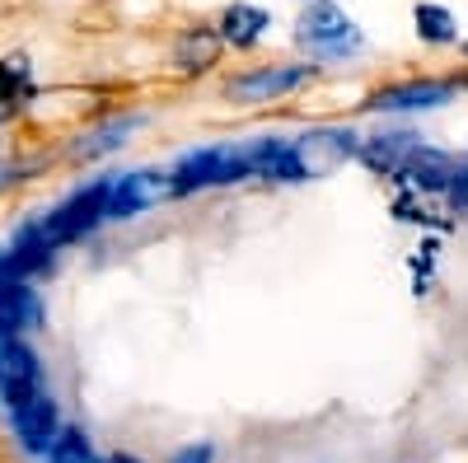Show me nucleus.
Returning <instances> with one entry per match:
<instances>
[{
	"label": "nucleus",
	"mask_w": 468,
	"mask_h": 463,
	"mask_svg": "<svg viewBox=\"0 0 468 463\" xmlns=\"http://www.w3.org/2000/svg\"><path fill=\"white\" fill-rule=\"evenodd\" d=\"M239 178H253L249 145H211V150L183 154L169 174V187L174 192H197V187H225V183H239Z\"/></svg>",
	"instance_id": "obj_1"
},
{
	"label": "nucleus",
	"mask_w": 468,
	"mask_h": 463,
	"mask_svg": "<svg viewBox=\"0 0 468 463\" xmlns=\"http://www.w3.org/2000/svg\"><path fill=\"white\" fill-rule=\"evenodd\" d=\"M295 43L309 47L314 57H346V52L361 47V28L351 24L333 0H314L295 24Z\"/></svg>",
	"instance_id": "obj_2"
},
{
	"label": "nucleus",
	"mask_w": 468,
	"mask_h": 463,
	"mask_svg": "<svg viewBox=\"0 0 468 463\" xmlns=\"http://www.w3.org/2000/svg\"><path fill=\"white\" fill-rule=\"evenodd\" d=\"M356 154H361V141L351 132H342V127H314V132H304V136L291 141V160H295L300 183L304 178H328L346 160H356Z\"/></svg>",
	"instance_id": "obj_3"
},
{
	"label": "nucleus",
	"mask_w": 468,
	"mask_h": 463,
	"mask_svg": "<svg viewBox=\"0 0 468 463\" xmlns=\"http://www.w3.org/2000/svg\"><path fill=\"white\" fill-rule=\"evenodd\" d=\"M108 187H112V178H99V183L80 187L75 197H66L57 211L37 216V220H43V235H48L57 248L70 244V239H80V235H90L99 220H108Z\"/></svg>",
	"instance_id": "obj_4"
},
{
	"label": "nucleus",
	"mask_w": 468,
	"mask_h": 463,
	"mask_svg": "<svg viewBox=\"0 0 468 463\" xmlns=\"http://www.w3.org/2000/svg\"><path fill=\"white\" fill-rule=\"evenodd\" d=\"M43 394V365L24 337H0V407L19 412L28 398Z\"/></svg>",
	"instance_id": "obj_5"
},
{
	"label": "nucleus",
	"mask_w": 468,
	"mask_h": 463,
	"mask_svg": "<svg viewBox=\"0 0 468 463\" xmlns=\"http://www.w3.org/2000/svg\"><path fill=\"white\" fill-rule=\"evenodd\" d=\"M43 328V300H37L33 281L10 277L0 267V337H28Z\"/></svg>",
	"instance_id": "obj_6"
},
{
	"label": "nucleus",
	"mask_w": 468,
	"mask_h": 463,
	"mask_svg": "<svg viewBox=\"0 0 468 463\" xmlns=\"http://www.w3.org/2000/svg\"><path fill=\"white\" fill-rule=\"evenodd\" d=\"M169 192H174L169 174H154V169H136V174L112 178V187H108V220H132L145 206H154L160 197H169Z\"/></svg>",
	"instance_id": "obj_7"
},
{
	"label": "nucleus",
	"mask_w": 468,
	"mask_h": 463,
	"mask_svg": "<svg viewBox=\"0 0 468 463\" xmlns=\"http://www.w3.org/2000/svg\"><path fill=\"white\" fill-rule=\"evenodd\" d=\"M10 426H15V436H19V445L28 454H48L57 445V436H61V412H57L52 394L43 389L37 398H28L19 412H10Z\"/></svg>",
	"instance_id": "obj_8"
},
{
	"label": "nucleus",
	"mask_w": 468,
	"mask_h": 463,
	"mask_svg": "<svg viewBox=\"0 0 468 463\" xmlns=\"http://www.w3.org/2000/svg\"><path fill=\"white\" fill-rule=\"evenodd\" d=\"M450 99H454L450 80H408V85L379 89L366 108H375V112H426V108H441Z\"/></svg>",
	"instance_id": "obj_9"
},
{
	"label": "nucleus",
	"mask_w": 468,
	"mask_h": 463,
	"mask_svg": "<svg viewBox=\"0 0 468 463\" xmlns=\"http://www.w3.org/2000/svg\"><path fill=\"white\" fill-rule=\"evenodd\" d=\"M309 75H314V66H267V70H253V75H239V80H229V99H277V94H291L300 89Z\"/></svg>",
	"instance_id": "obj_10"
},
{
	"label": "nucleus",
	"mask_w": 468,
	"mask_h": 463,
	"mask_svg": "<svg viewBox=\"0 0 468 463\" xmlns=\"http://www.w3.org/2000/svg\"><path fill=\"white\" fill-rule=\"evenodd\" d=\"M454 160L445 150H436V145H417L412 154H408V164H403V174H399V183H412V187H421V192H445L450 187V178H454Z\"/></svg>",
	"instance_id": "obj_11"
},
{
	"label": "nucleus",
	"mask_w": 468,
	"mask_h": 463,
	"mask_svg": "<svg viewBox=\"0 0 468 463\" xmlns=\"http://www.w3.org/2000/svg\"><path fill=\"white\" fill-rule=\"evenodd\" d=\"M417 145H421V141H417L412 132H379V136L361 141V160H366L375 174H384V178H399L403 164H408V154H412Z\"/></svg>",
	"instance_id": "obj_12"
},
{
	"label": "nucleus",
	"mask_w": 468,
	"mask_h": 463,
	"mask_svg": "<svg viewBox=\"0 0 468 463\" xmlns=\"http://www.w3.org/2000/svg\"><path fill=\"white\" fill-rule=\"evenodd\" d=\"M28 99H33V66H28L24 52H15V57L0 61V127H5Z\"/></svg>",
	"instance_id": "obj_13"
},
{
	"label": "nucleus",
	"mask_w": 468,
	"mask_h": 463,
	"mask_svg": "<svg viewBox=\"0 0 468 463\" xmlns=\"http://www.w3.org/2000/svg\"><path fill=\"white\" fill-rule=\"evenodd\" d=\"M216 57H220V33H211V28H187L178 37V47H174V66L187 70V75L211 70Z\"/></svg>",
	"instance_id": "obj_14"
},
{
	"label": "nucleus",
	"mask_w": 468,
	"mask_h": 463,
	"mask_svg": "<svg viewBox=\"0 0 468 463\" xmlns=\"http://www.w3.org/2000/svg\"><path fill=\"white\" fill-rule=\"evenodd\" d=\"M136 127H141V112H127V118L103 122L99 132H90V136H80V141L70 145V160H99V154H112V150L122 145Z\"/></svg>",
	"instance_id": "obj_15"
},
{
	"label": "nucleus",
	"mask_w": 468,
	"mask_h": 463,
	"mask_svg": "<svg viewBox=\"0 0 468 463\" xmlns=\"http://www.w3.org/2000/svg\"><path fill=\"white\" fill-rule=\"evenodd\" d=\"M262 28H271L267 10H258V5H229V10L220 15V43L253 47L258 37H262Z\"/></svg>",
	"instance_id": "obj_16"
},
{
	"label": "nucleus",
	"mask_w": 468,
	"mask_h": 463,
	"mask_svg": "<svg viewBox=\"0 0 468 463\" xmlns=\"http://www.w3.org/2000/svg\"><path fill=\"white\" fill-rule=\"evenodd\" d=\"M412 24H417L421 43H436V47H445V43H454V37H459V24H454V15L445 5H417L412 10Z\"/></svg>",
	"instance_id": "obj_17"
},
{
	"label": "nucleus",
	"mask_w": 468,
	"mask_h": 463,
	"mask_svg": "<svg viewBox=\"0 0 468 463\" xmlns=\"http://www.w3.org/2000/svg\"><path fill=\"white\" fill-rule=\"evenodd\" d=\"M48 458L52 463H103V458H94V445H90V436L80 426H61V436L48 449Z\"/></svg>",
	"instance_id": "obj_18"
},
{
	"label": "nucleus",
	"mask_w": 468,
	"mask_h": 463,
	"mask_svg": "<svg viewBox=\"0 0 468 463\" xmlns=\"http://www.w3.org/2000/svg\"><path fill=\"white\" fill-rule=\"evenodd\" d=\"M445 192H450V206H454V211H468V164L454 169V178H450Z\"/></svg>",
	"instance_id": "obj_19"
},
{
	"label": "nucleus",
	"mask_w": 468,
	"mask_h": 463,
	"mask_svg": "<svg viewBox=\"0 0 468 463\" xmlns=\"http://www.w3.org/2000/svg\"><path fill=\"white\" fill-rule=\"evenodd\" d=\"M216 458V449L211 445H187V449H178L174 454V463H211Z\"/></svg>",
	"instance_id": "obj_20"
},
{
	"label": "nucleus",
	"mask_w": 468,
	"mask_h": 463,
	"mask_svg": "<svg viewBox=\"0 0 468 463\" xmlns=\"http://www.w3.org/2000/svg\"><path fill=\"white\" fill-rule=\"evenodd\" d=\"M19 178H24V169H19V164H10V169H0V192H5V187H15Z\"/></svg>",
	"instance_id": "obj_21"
},
{
	"label": "nucleus",
	"mask_w": 468,
	"mask_h": 463,
	"mask_svg": "<svg viewBox=\"0 0 468 463\" xmlns=\"http://www.w3.org/2000/svg\"><path fill=\"white\" fill-rule=\"evenodd\" d=\"M103 463H141V458H132V454H112V458H103Z\"/></svg>",
	"instance_id": "obj_22"
}]
</instances>
